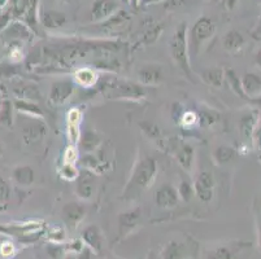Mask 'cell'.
I'll list each match as a JSON object with an SVG mask.
<instances>
[{
	"mask_svg": "<svg viewBox=\"0 0 261 259\" xmlns=\"http://www.w3.org/2000/svg\"><path fill=\"white\" fill-rule=\"evenodd\" d=\"M126 2H129V0H126Z\"/></svg>",
	"mask_w": 261,
	"mask_h": 259,
	"instance_id": "9f6ffc18",
	"label": "cell"
},
{
	"mask_svg": "<svg viewBox=\"0 0 261 259\" xmlns=\"http://www.w3.org/2000/svg\"><path fill=\"white\" fill-rule=\"evenodd\" d=\"M11 199V185L4 178L0 177V213L9 208Z\"/></svg>",
	"mask_w": 261,
	"mask_h": 259,
	"instance_id": "8d00e7d4",
	"label": "cell"
},
{
	"mask_svg": "<svg viewBox=\"0 0 261 259\" xmlns=\"http://www.w3.org/2000/svg\"><path fill=\"white\" fill-rule=\"evenodd\" d=\"M199 75L205 84L211 85L213 89H221L225 82V69L216 68V66L200 71Z\"/></svg>",
	"mask_w": 261,
	"mask_h": 259,
	"instance_id": "7402d4cb",
	"label": "cell"
},
{
	"mask_svg": "<svg viewBox=\"0 0 261 259\" xmlns=\"http://www.w3.org/2000/svg\"><path fill=\"white\" fill-rule=\"evenodd\" d=\"M234 157H236V149L232 147L220 146L213 151V160H215L216 165L218 166L230 162Z\"/></svg>",
	"mask_w": 261,
	"mask_h": 259,
	"instance_id": "d6a6232c",
	"label": "cell"
},
{
	"mask_svg": "<svg viewBox=\"0 0 261 259\" xmlns=\"http://www.w3.org/2000/svg\"><path fill=\"white\" fill-rule=\"evenodd\" d=\"M75 90V83L73 79L55 80L49 90L48 100L54 106H61L69 101Z\"/></svg>",
	"mask_w": 261,
	"mask_h": 259,
	"instance_id": "5b68a950",
	"label": "cell"
},
{
	"mask_svg": "<svg viewBox=\"0 0 261 259\" xmlns=\"http://www.w3.org/2000/svg\"><path fill=\"white\" fill-rule=\"evenodd\" d=\"M42 227L40 223H26V224H13V225H7V227H0V232L7 235H28L32 232L38 231Z\"/></svg>",
	"mask_w": 261,
	"mask_h": 259,
	"instance_id": "f546056e",
	"label": "cell"
},
{
	"mask_svg": "<svg viewBox=\"0 0 261 259\" xmlns=\"http://www.w3.org/2000/svg\"><path fill=\"white\" fill-rule=\"evenodd\" d=\"M141 209L138 208L120 214V217H118V232H120V236H125V235L130 234L141 222Z\"/></svg>",
	"mask_w": 261,
	"mask_h": 259,
	"instance_id": "ac0fdd59",
	"label": "cell"
},
{
	"mask_svg": "<svg viewBox=\"0 0 261 259\" xmlns=\"http://www.w3.org/2000/svg\"><path fill=\"white\" fill-rule=\"evenodd\" d=\"M164 32V25L160 22H153L149 23L146 27L143 33L141 35V40H139V44L142 46H152L153 43L158 42L159 38L161 37Z\"/></svg>",
	"mask_w": 261,
	"mask_h": 259,
	"instance_id": "484cf974",
	"label": "cell"
},
{
	"mask_svg": "<svg viewBox=\"0 0 261 259\" xmlns=\"http://www.w3.org/2000/svg\"><path fill=\"white\" fill-rule=\"evenodd\" d=\"M179 121H181L182 126H185V127H192V126L198 125V114H196V111L191 110L185 111L179 117Z\"/></svg>",
	"mask_w": 261,
	"mask_h": 259,
	"instance_id": "b9f144b4",
	"label": "cell"
},
{
	"mask_svg": "<svg viewBox=\"0 0 261 259\" xmlns=\"http://www.w3.org/2000/svg\"><path fill=\"white\" fill-rule=\"evenodd\" d=\"M153 199H155V204L159 208L172 209L178 205V203H179V196H178V191L174 185L163 184L156 191Z\"/></svg>",
	"mask_w": 261,
	"mask_h": 259,
	"instance_id": "7c38bea8",
	"label": "cell"
},
{
	"mask_svg": "<svg viewBox=\"0 0 261 259\" xmlns=\"http://www.w3.org/2000/svg\"><path fill=\"white\" fill-rule=\"evenodd\" d=\"M98 80L99 74L94 68L84 66V68H80L73 71V82L81 87H84V89H91L98 83Z\"/></svg>",
	"mask_w": 261,
	"mask_h": 259,
	"instance_id": "d6986e66",
	"label": "cell"
},
{
	"mask_svg": "<svg viewBox=\"0 0 261 259\" xmlns=\"http://www.w3.org/2000/svg\"><path fill=\"white\" fill-rule=\"evenodd\" d=\"M198 114V123L200 127L211 128L220 122V113L212 108H203L196 111Z\"/></svg>",
	"mask_w": 261,
	"mask_h": 259,
	"instance_id": "f1b7e54d",
	"label": "cell"
},
{
	"mask_svg": "<svg viewBox=\"0 0 261 259\" xmlns=\"http://www.w3.org/2000/svg\"><path fill=\"white\" fill-rule=\"evenodd\" d=\"M195 244L186 241H170L163 251V259H187L194 251Z\"/></svg>",
	"mask_w": 261,
	"mask_h": 259,
	"instance_id": "2e32d148",
	"label": "cell"
},
{
	"mask_svg": "<svg viewBox=\"0 0 261 259\" xmlns=\"http://www.w3.org/2000/svg\"><path fill=\"white\" fill-rule=\"evenodd\" d=\"M232 251L227 246H220L215 250L210 251L207 255V259H231Z\"/></svg>",
	"mask_w": 261,
	"mask_h": 259,
	"instance_id": "ab89813d",
	"label": "cell"
},
{
	"mask_svg": "<svg viewBox=\"0 0 261 259\" xmlns=\"http://www.w3.org/2000/svg\"><path fill=\"white\" fill-rule=\"evenodd\" d=\"M13 110L15 106L11 100L6 99L0 104V126L11 127L13 126Z\"/></svg>",
	"mask_w": 261,
	"mask_h": 259,
	"instance_id": "836d02e7",
	"label": "cell"
},
{
	"mask_svg": "<svg viewBox=\"0 0 261 259\" xmlns=\"http://www.w3.org/2000/svg\"><path fill=\"white\" fill-rule=\"evenodd\" d=\"M127 3L133 7V8H139V4H141V0H129Z\"/></svg>",
	"mask_w": 261,
	"mask_h": 259,
	"instance_id": "f907efd6",
	"label": "cell"
},
{
	"mask_svg": "<svg viewBox=\"0 0 261 259\" xmlns=\"http://www.w3.org/2000/svg\"><path fill=\"white\" fill-rule=\"evenodd\" d=\"M186 0H165V9H174L177 7H181Z\"/></svg>",
	"mask_w": 261,
	"mask_h": 259,
	"instance_id": "f6af8a7d",
	"label": "cell"
},
{
	"mask_svg": "<svg viewBox=\"0 0 261 259\" xmlns=\"http://www.w3.org/2000/svg\"><path fill=\"white\" fill-rule=\"evenodd\" d=\"M255 64L261 69V48H258L255 53Z\"/></svg>",
	"mask_w": 261,
	"mask_h": 259,
	"instance_id": "c3c4849f",
	"label": "cell"
},
{
	"mask_svg": "<svg viewBox=\"0 0 261 259\" xmlns=\"http://www.w3.org/2000/svg\"><path fill=\"white\" fill-rule=\"evenodd\" d=\"M246 46V39L238 30H230L222 38V47L230 54H237Z\"/></svg>",
	"mask_w": 261,
	"mask_h": 259,
	"instance_id": "ffe728a7",
	"label": "cell"
},
{
	"mask_svg": "<svg viewBox=\"0 0 261 259\" xmlns=\"http://www.w3.org/2000/svg\"><path fill=\"white\" fill-rule=\"evenodd\" d=\"M18 75L15 64H0V80L2 78H13Z\"/></svg>",
	"mask_w": 261,
	"mask_h": 259,
	"instance_id": "60d3db41",
	"label": "cell"
},
{
	"mask_svg": "<svg viewBox=\"0 0 261 259\" xmlns=\"http://www.w3.org/2000/svg\"><path fill=\"white\" fill-rule=\"evenodd\" d=\"M139 127H141L142 132H143L149 140L161 139L160 127H159L155 122H152V121H143V122H139Z\"/></svg>",
	"mask_w": 261,
	"mask_h": 259,
	"instance_id": "d590c367",
	"label": "cell"
},
{
	"mask_svg": "<svg viewBox=\"0 0 261 259\" xmlns=\"http://www.w3.org/2000/svg\"><path fill=\"white\" fill-rule=\"evenodd\" d=\"M137 77L143 87L159 85L164 82V70L160 65L156 64H146L139 66L137 70Z\"/></svg>",
	"mask_w": 261,
	"mask_h": 259,
	"instance_id": "8fae6325",
	"label": "cell"
},
{
	"mask_svg": "<svg viewBox=\"0 0 261 259\" xmlns=\"http://www.w3.org/2000/svg\"><path fill=\"white\" fill-rule=\"evenodd\" d=\"M78 158L77 149H75V146H72L70 144L68 148H66L65 153H64V162L68 163H75V160Z\"/></svg>",
	"mask_w": 261,
	"mask_h": 259,
	"instance_id": "7bdbcfd3",
	"label": "cell"
},
{
	"mask_svg": "<svg viewBox=\"0 0 261 259\" xmlns=\"http://www.w3.org/2000/svg\"><path fill=\"white\" fill-rule=\"evenodd\" d=\"M13 106L17 111L25 114L30 118H43L44 111L40 109V106L38 105L34 101H29V100H22V99H16L13 101Z\"/></svg>",
	"mask_w": 261,
	"mask_h": 259,
	"instance_id": "cb8c5ba5",
	"label": "cell"
},
{
	"mask_svg": "<svg viewBox=\"0 0 261 259\" xmlns=\"http://www.w3.org/2000/svg\"><path fill=\"white\" fill-rule=\"evenodd\" d=\"M35 33L23 21H12L3 32V38L9 42H30L34 38Z\"/></svg>",
	"mask_w": 261,
	"mask_h": 259,
	"instance_id": "9c48e42d",
	"label": "cell"
},
{
	"mask_svg": "<svg viewBox=\"0 0 261 259\" xmlns=\"http://www.w3.org/2000/svg\"><path fill=\"white\" fill-rule=\"evenodd\" d=\"M178 196H179V199L185 201V203H190L192 199V197L195 196V191H194V184L190 183L189 180L182 179L179 185H178Z\"/></svg>",
	"mask_w": 261,
	"mask_h": 259,
	"instance_id": "74e56055",
	"label": "cell"
},
{
	"mask_svg": "<svg viewBox=\"0 0 261 259\" xmlns=\"http://www.w3.org/2000/svg\"><path fill=\"white\" fill-rule=\"evenodd\" d=\"M172 153L174 154L178 165L181 166L185 171H189L190 172L192 170L194 158H195V149H194L191 144L185 141H177Z\"/></svg>",
	"mask_w": 261,
	"mask_h": 259,
	"instance_id": "4fadbf2b",
	"label": "cell"
},
{
	"mask_svg": "<svg viewBox=\"0 0 261 259\" xmlns=\"http://www.w3.org/2000/svg\"><path fill=\"white\" fill-rule=\"evenodd\" d=\"M118 0H95L91 7V21L101 23L120 11Z\"/></svg>",
	"mask_w": 261,
	"mask_h": 259,
	"instance_id": "ba28073f",
	"label": "cell"
},
{
	"mask_svg": "<svg viewBox=\"0 0 261 259\" xmlns=\"http://www.w3.org/2000/svg\"><path fill=\"white\" fill-rule=\"evenodd\" d=\"M100 136L94 130H86L82 134V136H81V146H82L84 151L87 152V153H91V152L96 151L100 147Z\"/></svg>",
	"mask_w": 261,
	"mask_h": 259,
	"instance_id": "1f68e13d",
	"label": "cell"
},
{
	"mask_svg": "<svg viewBox=\"0 0 261 259\" xmlns=\"http://www.w3.org/2000/svg\"><path fill=\"white\" fill-rule=\"evenodd\" d=\"M242 89L246 100L255 103L261 99V77L256 73H244L241 77Z\"/></svg>",
	"mask_w": 261,
	"mask_h": 259,
	"instance_id": "5bb4252c",
	"label": "cell"
},
{
	"mask_svg": "<svg viewBox=\"0 0 261 259\" xmlns=\"http://www.w3.org/2000/svg\"><path fill=\"white\" fill-rule=\"evenodd\" d=\"M82 239L96 253H100L101 249H103V235H101V231L99 229L98 225L91 224L85 228Z\"/></svg>",
	"mask_w": 261,
	"mask_h": 259,
	"instance_id": "603a6c76",
	"label": "cell"
},
{
	"mask_svg": "<svg viewBox=\"0 0 261 259\" xmlns=\"http://www.w3.org/2000/svg\"><path fill=\"white\" fill-rule=\"evenodd\" d=\"M216 33V23L212 18L207 16H201L199 20L192 25L191 30L187 34L189 38L190 54H196L200 52L201 47L213 38Z\"/></svg>",
	"mask_w": 261,
	"mask_h": 259,
	"instance_id": "3957f363",
	"label": "cell"
},
{
	"mask_svg": "<svg viewBox=\"0 0 261 259\" xmlns=\"http://www.w3.org/2000/svg\"><path fill=\"white\" fill-rule=\"evenodd\" d=\"M61 213H63L61 215H63V219L66 225H69L70 228H75L84 220L85 215H86V208L81 203H68L63 206Z\"/></svg>",
	"mask_w": 261,
	"mask_h": 259,
	"instance_id": "9a60e30c",
	"label": "cell"
},
{
	"mask_svg": "<svg viewBox=\"0 0 261 259\" xmlns=\"http://www.w3.org/2000/svg\"><path fill=\"white\" fill-rule=\"evenodd\" d=\"M189 30L187 23L181 22L179 26L174 30L172 38H170V54L175 65L181 69V71L187 77L190 82L194 80V73L191 69V61H190V49H189Z\"/></svg>",
	"mask_w": 261,
	"mask_h": 259,
	"instance_id": "7a4b0ae2",
	"label": "cell"
},
{
	"mask_svg": "<svg viewBox=\"0 0 261 259\" xmlns=\"http://www.w3.org/2000/svg\"><path fill=\"white\" fill-rule=\"evenodd\" d=\"M258 126V111H248L244 116H242L239 121V131L246 139L252 140L253 134Z\"/></svg>",
	"mask_w": 261,
	"mask_h": 259,
	"instance_id": "44dd1931",
	"label": "cell"
},
{
	"mask_svg": "<svg viewBox=\"0 0 261 259\" xmlns=\"http://www.w3.org/2000/svg\"><path fill=\"white\" fill-rule=\"evenodd\" d=\"M160 2H163V0H141V4H139V8H141V7L152 6V4L160 3Z\"/></svg>",
	"mask_w": 261,
	"mask_h": 259,
	"instance_id": "7dc6e473",
	"label": "cell"
},
{
	"mask_svg": "<svg viewBox=\"0 0 261 259\" xmlns=\"http://www.w3.org/2000/svg\"><path fill=\"white\" fill-rule=\"evenodd\" d=\"M81 120H82V113L78 109H72L68 113V136L72 141V146H75L81 137Z\"/></svg>",
	"mask_w": 261,
	"mask_h": 259,
	"instance_id": "d4e9b609",
	"label": "cell"
},
{
	"mask_svg": "<svg viewBox=\"0 0 261 259\" xmlns=\"http://www.w3.org/2000/svg\"><path fill=\"white\" fill-rule=\"evenodd\" d=\"M130 20H132V14L127 11L120 9V11L113 14L112 17H109L108 20L101 22L100 26L103 28H118L122 27V26H126L130 22Z\"/></svg>",
	"mask_w": 261,
	"mask_h": 259,
	"instance_id": "83f0119b",
	"label": "cell"
},
{
	"mask_svg": "<svg viewBox=\"0 0 261 259\" xmlns=\"http://www.w3.org/2000/svg\"><path fill=\"white\" fill-rule=\"evenodd\" d=\"M192 184H194L195 196L200 199L201 203H211L212 201L216 187V180L212 172L201 171Z\"/></svg>",
	"mask_w": 261,
	"mask_h": 259,
	"instance_id": "8992f818",
	"label": "cell"
},
{
	"mask_svg": "<svg viewBox=\"0 0 261 259\" xmlns=\"http://www.w3.org/2000/svg\"><path fill=\"white\" fill-rule=\"evenodd\" d=\"M8 2H9V0H0V9L3 8V7L6 6V4L8 3Z\"/></svg>",
	"mask_w": 261,
	"mask_h": 259,
	"instance_id": "816d5d0a",
	"label": "cell"
},
{
	"mask_svg": "<svg viewBox=\"0 0 261 259\" xmlns=\"http://www.w3.org/2000/svg\"><path fill=\"white\" fill-rule=\"evenodd\" d=\"M225 80L227 82V84L230 85V89L237 96L242 97V99L246 100V96H244L243 89H242V83H241V78L237 75V73L231 69H227L225 70Z\"/></svg>",
	"mask_w": 261,
	"mask_h": 259,
	"instance_id": "e575fe53",
	"label": "cell"
},
{
	"mask_svg": "<svg viewBox=\"0 0 261 259\" xmlns=\"http://www.w3.org/2000/svg\"><path fill=\"white\" fill-rule=\"evenodd\" d=\"M47 132H48V128H47L46 123L40 121L39 118H33L29 123H26L22 127L21 137L25 144L32 146V144H37L46 139Z\"/></svg>",
	"mask_w": 261,
	"mask_h": 259,
	"instance_id": "52a82bcc",
	"label": "cell"
},
{
	"mask_svg": "<svg viewBox=\"0 0 261 259\" xmlns=\"http://www.w3.org/2000/svg\"><path fill=\"white\" fill-rule=\"evenodd\" d=\"M104 89L107 90L106 96L116 100H130V101H141L147 96L146 90L142 84L127 82V80H115L107 83Z\"/></svg>",
	"mask_w": 261,
	"mask_h": 259,
	"instance_id": "277c9868",
	"label": "cell"
},
{
	"mask_svg": "<svg viewBox=\"0 0 261 259\" xmlns=\"http://www.w3.org/2000/svg\"><path fill=\"white\" fill-rule=\"evenodd\" d=\"M237 3H238V0H226V6L229 9L234 8L237 6Z\"/></svg>",
	"mask_w": 261,
	"mask_h": 259,
	"instance_id": "681fc988",
	"label": "cell"
},
{
	"mask_svg": "<svg viewBox=\"0 0 261 259\" xmlns=\"http://www.w3.org/2000/svg\"><path fill=\"white\" fill-rule=\"evenodd\" d=\"M12 22V12H6V13L0 14V33L3 32L4 28Z\"/></svg>",
	"mask_w": 261,
	"mask_h": 259,
	"instance_id": "ee69618b",
	"label": "cell"
},
{
	"mask_svg": "<svg viewBox=\"0 0 261 259\" xmlns=\"http://www.w3.org/2000/svg\"><path fill=\"white\" fill-rule=\"evenodd\" d=\"M252 38L256 40L261 39V18H260V22H258V25L256 26V28L252 32Z\"/></svg>",
	"mask_w": 261,
	"mask_h": 259,
	"instance_id": "bcb514c9",
	"label": "cell"
},
{
	"mask_svg": "<svg viewBox=\"0 0 261 259\" xmlns=\"http://www.w3.org/2000/svg\"><path fill=\"white\" fill-rule=\"evenodd\" d=\"M39 22L44 28L56 30L66 23V14L56 9H43L39 13Z\"/></svg>",
	"mask_w": 261,
	"mask_h": 259,
	"instance_id": "e0dca14e",
	"label": "cell"
},
{
	"mask_svg": "<svg viewBox=\"0 0 261 259\" xmlns=\"http://www.w3.org/2000/svg\"><path fill=\"white\" fill-rule=\"evenodd\" d=\"M3 56V47H2V43H0V59Z\"/></svg>",
	"mask_w": 261,
	"mask_h": 259,
	"instance_id": "db71d44e",
	"label": "cell"
},
{
	"mask_svg": "<svg viewBox=\"0 0 261 259\" xmlns=\"http://www.w3.org/2000/svg\"><path fill=\"white\" fill-rule=\"evenodd\" d=\"M75 182V194L82 201H89L94 197L96 191V182H95L94 172L89 170H85L84 172H80Z\"/></svg>",
	"mask_w": 261,
	"mask_h": 259,
	"instance_id": "30bf717a",
	"label": "cell"
},
{
	"mask_svg": "<svg viewBox=\"0 0 261 259\" xmlns=\"http://www.w3.org/2000/svg\"><path fill=\"white\" fill-rule=\"evenodd\" d=\"M13 92L17 95V99L29 100V101H34V103H37L40 97L37 87L30 84V83H21L20 85H15Z\"/></svg>",
	"mask_w": 261,
	"mask_h": 259,
	"instance_id": "4dcf8cb0",
	"label": "cell"
},
{
	"mask_svg": "<svg viewBox=\"0 0 261 259\" xmlns=\"http://www.w3.org/2000/svg\"><path fill=\"white\" fill-rule=\"evenodd\" d=\"M68 2H74V0H68Z\"/></svg>",
	"mask_w": 261,
	"mask_h": 259,
	"instance_id": "11a10c76",
	"label": "cell"
},
{
	"mask_svg": "<svg viewBox=\"0 0 261 259\" xmlns=\"http://www.w3.org/2000/svg\"><path fill=\"white\" fill-rule=\"evenodd\" d=\"M59 174H60L61 179L68 180V182H74L78 175H80V171L75 167L74 163L63 162V166L59 168Z\"/></svg>",
	"mask_w": 261,
	"mask_h": 259,
	"instance_id": "f35d334b",
	"label": "cell"
},
{
	"mask_svg": "<svg viewBox=\"0 0 261 259\" xmlns=\"http://www.w3.org/2000/svg\"><path fill=\"white\" fill-rule=\"evenodd\" d=\"M12 178H13V180H15L18 185H21V187H29V185H32L33 183H34L35 174L34 170H33L30 166L22 165L15 167L13 174H12Z\"/></svg>",
	"mask_w": 261,
	"mask_h": 259,
	"instance_id": "4316f807",
	"label": "cell"
},
{
	"mask_svg": "<svg viewBox=\"0 0 261 259\" xmlns=\"http://www.w3.org/2000/svg\"><path fill=\"white\" fill-rule=\"evenodd\" d=\"M159 174L158 161L151 156H144L137 161L132 174L123 188L121 198L125 201H134L139 198L155 183Z\"/></svg>",
	"mask_w": 261,
	"mask_h": 259,
	"instance_id": "6da1fadb",
	"label": "cell"
},
{
	"mask_svg": "<svg viewBox=\"0 0 261 259\" xmlns=\"http://www.w3.org/2000/svg\"><path fill=\"white\" fill-rule=\"evenodd\" d=\"M3 153H4V148L3 146H2V142H0V157L3 156Z\"/></svg>",
	"mask_w": 261,
	"mask_h": 259,
	"instance_id": "f5cc1de1",
	"label": "cell"
}]
</instances>
